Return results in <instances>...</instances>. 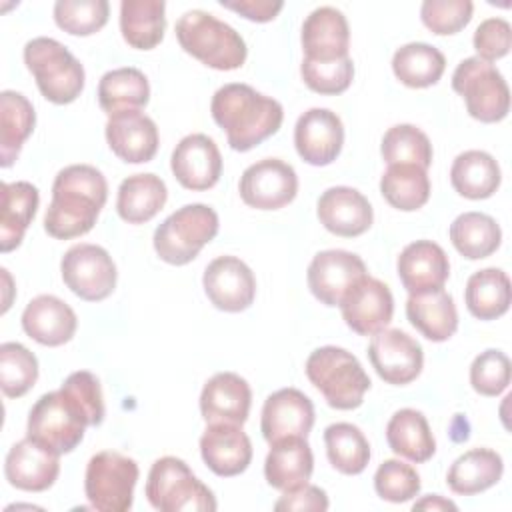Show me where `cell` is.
I'll list each match as a JSON object with an SVG mask.
<instances>
[{"mask_svg":"<svg viewBox=\"0 0 512 512\" xmlns=\"http://www.w3.org/2000/svg\"><path fill=\"white\" fill-rule=\"evenodd\" d=\"M150 100V84L144 72L132 66L108 70L98 82V104L112 116L126 110H142Z\"/></svg>","mask_w":512,"mask_h":512,"instance_id":"obj_37","label":"cell"},{"mask_svg":"<svg viewBox=\"0 0 512 512\" xmlns=\"http://www.w3.org/2000/svg\"><path fill=\"white\" fill-rule=\"evenodd\" d=\"M84 412L86 420L90 426H98L104 420L106 408H104V398H102V388L100 380L88 372V370H78L72 372L60 386Z\"/></svg>","mask_w":512,"mask_h":512,"instance_id":"obj_50","label":"cell"},{"mask_svg":"<svg viewBox=\"0 0 512 512\" xmlns=\"http://www.w3.org/2000/svg\"><path fill=\"white\" fill-rule=\"evenodd\" d=\"M504 472L502 456L490 448H472L460 454L446 474V484L452 492L472 496L500 482Z\"/></svg>","mask_w":512,"mask_h":512,"instance_id":"obj_33","label":"cell"},{"mask_svg":"<svg viewBox=\"0 0 512 512\" xmlns=\"http://www.w3.org/2000/svg\"><path fill=\"white\" fill-rule=\"evenodd\" d=\"M420 476L416 468L402 460H384L374 474V490L382 500L400 504L408 502L420 492Z\"/></svg>","mask_w":512,"mask_h":512,"instance_id":"obj_47","label":"cell"},{"mask_svg":"<svg viewBox=\"0 0 512 512\" xmlns=\"http://www.w3.org/2000/svg\"><path fill=\"white\" fill-rule=\"evenodd\" d=\"M220 220L206 204H186L154 230V250L166 264L184 266L218 234Z\"/></svg>","mask_w":512,"mask_h":512,"instance_id":"obj_7","label":"cell"},{"mask_svg":"<svg viewBox=\"0 0 512 512\" xmlns=\"http://www.w3.org/2000/svg\"><path fill=\"white\" fill-rule=\"evenodd\" d=\"M140 470L134 458L114 450H102L88 460L84 492L94 510L126 512L134 502Z\"/></svg>","mask_w":512,"mask_h":512,"instance_id":"obj_10","label":"cell"},{"mask_svg":"<svg viewBox=\"0 0 512 512\" xmlns=\"http://www.w3.org/2000/svg\"><path fill=\"white\" fill-rule=\"evenodd\" d=\"M220 6L238 12L252 22H270L284 8L280 0H220Z\"/></svg>","mask_w":512,"mask_h":512,"instance_id":"obj_53","label":"cell"},{"mask_svg":"<svg viewBox=\"0 0 512 512\" xmlns=\"http://www.w3.org/2000/svg\"><path fill=\"white\" fill-rule=\"evenodd\" d=\"M330 502H328V496L326 492L320 488V486H314V484H300V486H294L290 490H284L282 496L276 500L274 504V510H298V512H306V510H312V512H324L328 510Z\"/></svg>","mask_w":512,"mask_h":512,"instance_id":"obj_52","label":"cell"},{"mask_svg":"<svg viewBox=\"0 0 512 512\" xmlns=\"http://www.w3.org/2000/svg\"><path fill=\"white\" fill-rule=\"evenodd\" d=\"M252 404L250 384L234 372L214 374L202 388L200 414L206 424H238L248 420Z\"/></svg>","mask_w":512,"mask_h":512,"instance_id":"obj_23","label":"cell"},{"mask_svg":"<svg viewBox=\"0 0 512 512\" xmlns=\"http://www.w3.org/2000/svg\"><path fill=\"white\" fill-rule=\"evenodd\" d=\"M176 38L186 54L214 70H236L246 62L244 38L204 10H188L176 22Z\"/></svg>","mask_w":512,"mask_h":512,"instance_id":"obj_3","label":"cell"},{"mask_svg":"<svg viewBox=\"0 0 512 512\" xmlns=\"http://www.w3.org/2000/svg\"><path fill=\"white\" fill-rule=\"evenodd\" d=\"M314 426V404L298 388H282L270 394L262 406L260 430L268 444L282 438H306Z\"/></svg>","mask_w":512,"mask_h":512,"instance_id":"obj_19","label":"cell"},{"mask_svg":"<svg viewBox=\"0 0 512 512\" xmlns=\"http://www.w3.org/2000/svg\"><path fill=\"white\" fill-rule=\"evenodd\" d=\"M386 440L394 454L416 464L428 462L436 452L430 424L426 416L414 408H402L392 414L386 424Z\"/></svg>","mask_w":512,"mask_h":512,"instance_id":"obj_32","label":"cell"},{"mask_svg":"<svg viewBox=\"0 0 512 512\" xmlns=\"http://www.w3.org/2000/svg\"><path fill=\"white\" fill-rule=\"evenodd\" d=\"M240 198L256 210H278L298 194L296 170L280 158H264L250 164L240 176Z\"/></svg>","mask_w":512,"mask_h":512,"instance_id":"obj_12","label":"cell"},{"mask_svg":"<svg viewBox=\"0 0 512 512\" xmlns=\"http://www.w3.org/2000/svg\"><path fill=\"white\" fill-rule=\"evenodd\" d=\"M300 40L306 60L332 62L346 58L350 46L348 20L334 6L314 8L302 24Z\"/></svg>","mask_w":512,"mask_h":512,"instance_id":"obj_24","label":"cell"},{"mask_svg":"<svg viewBox=\"0 0 512 512\" xmlns=\"http://www.w3.org/2000/svg\"><path fill=\"white\" fill-rule=\"evenodd\" d=\"M24 332L42 346H62L70 342L78 328L76 312L58 296L40 294L22 312Z\"/></svg>","mask_w":512,"mask_h":512,"instance_id":"obj_27","label":"cell"},{"mask_svg":"<svg viewBox=\"0 0 512 512\" xmlns=\"http://www.w3.org/2000/svg\"><path fill=\"white\" fill-rule=\"evenodd\" d=\"M60 474V454L26 436L16 442L4 460V476L10 486L26 492L48 490Z\"/></svg>","mask_w":512,"mask_h":512,"instance_id":"obj_18","label":"cell"},{"mask_svg":"<svg viewBox=\"0 0 512 512\" xmlns=\"http://www.w3.org/2000/svg\"><path fill=\"white\" fill-rule=\"evenodd\" d=\"M204 464L216 476H238L252 462V442L238 424H208L200 436Z\"/></svg>","mask_w":512,"mask_h":512,"instance_id":"obj_25","label":"cell"},{"mask_svg":"<svg viewBox=\"0 0 512 512\" xmlns=\"http://www.w3.org/2000/svg\"><path fill=\"white\" fill-rule=\"evenodd\" d=\"M86 426L90 424L80 406L60 388L36 400L28 414L26 436L62 456L82 442Z\"/></svg>","mask_w":512,"mask_h":512,"instance_id":"obj_9","label":"cell"},{"mask_svg":"<svg viewBox=\"0 0 512 512\" xmlns=\"http://www.w3.org/2000/svg\"><path fill=\"white\" fill-rule=\"evenodd\" d=\"M472 42L478 58L486 62L504 58L512 46L510 22L504 18H486L478 24Z\"/></svg>","mask_w":512,"mask_h":512,"instance_id":"obj_51","label":"cell"},{"mask_svg":"<svg viewBox=\"0 0 512 512\" xmlns=\"http://www.w3.org/2000/svg\"><path fill=\"white\" fill-rule=\"evenodd\" d=\"M306 376L336 410H354L370 390V378L358 358L338 346L316 348L306 360Z\"/></svg>","mask_w":512,"mask_h":512,"instance_id":"obj_4","label":"cell"},{"mask_svg":"<svg viewBox=\"0 0 512 512\" xmlns=\"http://www.w3.org/2000/svg\"><path fill=\"white\" fill-rule=\"evenodd\" d=\"M174 178L188 190H208L222 174V156L216 142L206 134L184 136L170 158Z\"/></svg>","mask_w":512,"mask_h":512,"instance_id":"obj_20","label":"cell"},{"mask_svg":"<svg viewBox=\"0 0 512 512\" xmlns=\"http://www.w3.org/2000/svg\"><path fill=\"white\" fill-rule=\"evenodd\" d=\"M406 316L410 324L432 342H446L458 330V310L454 298L444 288L410 294Z\"/></svg>","mask_w":512,"mask_h":512,"instance_id":"obj_28","label":"cell"},{"mask_svg":"<svg viewBox=\"0 0 512 512\" xmlns=\"http://www.w3.org/2000/svg\"><path fill=\"white\" fill-rule=\"evenodd\" d=\"M414 510H432V512H440V510H458V506L446 498H442L440 494H428L422 500L414 502L412 506Z\"/></svg>","mask_w":512,"mask_h":512,"instance_id":"obj_54","label":"cell"},{"mask_svg":"<svg viewBox=\"0 0 512 512\" xmlns=\"http://www.w3.org/2000/svg\"><path fill=\"white\" fill-rule=\"evenodd\" d=\"M444 70V54L426 42L404 44L392 56V72L408 88H428L442 78Z\"/></svg>","mask_w":512,"mask_h":512,"instance_id":"obj_39","label":"cell"},{"mask_svg":"<svg viewBox=\"0 0 512 512\" xmlns=\"http://www.w3.org/2000/svg\"><path fill=\"white\" fill-rule=\"evenodd\" d=\"M344 144V124L328 108L306 110L294 126V146L298 156L312 166L332 164Z\"/></svg>","mask_w":512,"mask_h":512,"instance_id":"obj_17","label":"cell"},{"mask_svg":"<svg viewBox=\"0 0 512 512\" xmlns=\"http://www.w3.org/2000/svg\"><path fill=\"white\" fill-rule=\"evenodd\" d=\"M470 384L482 396L502 394L510 384V358L502 350H484L470 366Z\"/></svg>","mask_w":512,"mask_h":512,"instance_id":"obj_49","label":"cell"},{"mask_svg":"<svg viewBox=\"0 0 512 512\" xmlns=\"http://www.w3.org/2000/svg\"><path fill=\"white\" fill-rule=\"evenodd\" d=\"M380 152L388 166L414 164L428 170L432 164V144L414 124H396L388 128L382 136Z\"/></svg>","mask_w":512,"mask_h":512,"instance_id":"obj_43","label":"cell"},{"mask_svg":"<svg viewBox=\"0 0 512 512\" xmlns=\"http://www.w3.org/2000/svg\"><path fill=\"white\" fill-rule=\"evenodd\" d=\"M402 286L410 294L440 290L450 276V262L444 248L432 240L410 242L396 262Z\"/></svg>","mask_w":512,"mask_h":512,"instance_id":"obj_26","label":"cell"},{"mask_svg":"<svg viewBox=\"0 0 512 512\" xmlns=\"http://www.w3.org/2000/svg\"><path fill=\"white\" fill-rule=\"evenodd\" d=\"M510 278L500 268H484L474 272L464 290L468 312L478 320H496L510 308Z\"/></svg>","mask_w":512,"mask_h":512,"instance_id":"obj_38","label":"cell"},{"mask_svg":"<svg viewBox=\"0 0 512 512\" xmlns=\"http://www.w3.org/2000/svg\"><path fill=\"white\" fill-rule=\"evenodd\" d=\"M214 122L226 132L236 152H248L274 136L284 120L282 104L256 92L248 84L230 82L220 86L210 104Z\"/></svg>","mask_w":512,"mask_h":512,"instance_id":"obj_2","label":"cell"},{"mask_svg":"<svg viewBox=\"0 0 512 512\" xmlns=\"http://www.w3.org/2000/svg\"><path fill=\"white\" fill-rule=\"evenodd\" d=\"M340 310L352 332L372 336L392 322L394 296L382 280L364 276L342 298Z\"/></svg>","mask_w":512,"mask_h":512,"instance_id":"obj_16","label":"cell"},{"mask_svg":"<svg viewBox=\"0 0 512 512\" xmlns=\"http://www.w3.org/2000/svg\"><path fill=\"white\" fill-rule=\"evenodd\" d=\"M314 470L312 448L306 438H282L270 444L264 460L266 482L276 490H290L310 480Z\"/></svg>","mask_w":512,"mask_h":512,"instance_id":"obj_29","label":"cell"},{"mask_svg":"<svg viewBox=\"0 0 512 512\" xmlns=\"http://www.w3.org/2000/svg\"><path fill=\"white\" fill-rule=\"evenodd\" d=\"M316 214L328 232L342 238H356L374 222L368 198L350 186H332L324 190L318 198Z\"/></svg>","mask_w":512,"mask_h":512,"instance_id":"obj_21","label":"cell"},{"mask_svg":"<svg viewBox=\"0 0 512 512\" xmlns=\"http://www.w3.org/2000/svg\"><path fill=\"white\" fill-rule=\"evenodd\" d=\"M166 4L162 0H122L120 32L128 46L136 50L156 48L166 30Z\"/></svg>","mask_w":512,"mask_h":512,"instance_id":"obj_35","label":"cell"},{"mask_svg":"<svg viewBox=\"0 0 512 512\" xmlns=\"http://www.w3.org/2000/svg\"><path fill=\"white\" fill-rule=\"evenodd\" d=\"M202 286L208 300L224 312H242L256 296V278L250 266L236 256L214 258L204 270Z\"/></svg>","mask_w":512,"mask_h":512,"instance_id":"obj_15","label":"cell"},{"mask_svg":"<svg viewBox=\"0 0 512 512\" xmlns=\"http://www.w3.org/2000/svg\"><path fill=\"white\" fill-rule=\"evenodd\" d=\"M452 88L466 102L468 114L484 124L500 122L510 110V90L502 72L478 56L462 60L452 74Z\"/></svg>","mask_w":512,"mask_h":512,"instance_id":"obj_8","label":"cell"},{"mask_svg":"<svg viewBox=\"0 0 512 512\" xmlns=\"http://www.w3.org/2000/svg\"><path fill=\"white\" fill-rule=\"evenodd\" d=\"M110 4L106 0H58L54 4V22L72 36H90L108 22Z\"/></svg>","mask_w":512,"mask_h":512,"instance_id":"obj_45","label":"cell"},{"mask_svg":"<svg viewBox=\"0 0 512 512\" xmlns=\"http://www.w3.org/2000/svg\"><path fill=\"white\" fill-rule=\"evenodd\" d=\"M108 198L104 174L90 164L62 168L52 184V200L44 214V230L56 240L88 234Z\"/></svg>","mask_w":512,"mask_h":512,"instance_id":"obj_1","label":"cell"},{"mask_svg":"<svg viewBox=\"0 0 512 512\" xmlns=\"http://www.w3.org/2000/svg\"><path fill=\"white\" fill-rule=\"evenodd\" d=\"M380 194L392 208L414 212L430 198V178L420 166L394 164L380 178Z\"/></svg>","mask_w":512,"mask_h":512,"instance_id":"obj_41","label":"cell"},{"mask_svg":"<svg viewBox=\"0 0 512 512\" xmlns=\"http://www.w3.org/2000/svg\"><path fill=\"white\" fill-rule=\"evenodd\" d=\"M60 274L72 294L86 302L106 300L116 288V264L108 250L98 244H76L66 250Z\"/></svg>","mask_w":512,"mask_h":512,"instance_id":"obj_11","label":"cell"},{"mask_svg":"<svg viewBox=\"0 0 512 512\" xmlns=\"http://www.w3.org/2000/svg\"><path fill=\"white\" fill-rule=\"evenodd\" d=\"M166 198L168 188L160 176L152 172L132 174L118 186L116 212L128 224H144L162 210Z\"/></svg>","mask_w":512,"mask_h":512,"instance_id":"obj_31","label":"cell"},{"mask_svg":"<svg viewBox=\"0 0 512 512\" xmlns=\"http://www.w3.org/2000/svg\"><path fill=\"white\" fill-rule=\"evenodd\" d=\"M450 242L464 258L480 260L498 250L502 230L496 220L484 212H464L450 224Z\"/></svg>","mask_w":512,"mask_h":512,"instance_id":"obj_40","label":"cell"},{"mask_svg":"<svg viewBox=\"0 0 512 512\" xmlns=\"http://www.w3.org/2000/svg\"><path fill=\"white\" fill-rule=\"evenodd\" d=\"M300 76L312 92L336 96L350 88L354 78V62L350 56L332 62H314L304 58L300 64Z\"/></svg>","mask_w":512,"mask_h":512,"instance_id":"obj_46","label":"cell"},{"mask_svg":"<svg viewBox=\"0 0 512 512\" xmlns=\"http://www.w3.org/2000/svg\"><path fill=\"white\" fill-rule=\"evenodd\" d=\"M38 380V360L20 342L0 346V386L6 398L24 396Z\"/></svg>","mask_w":512,"mask_h":512,"instance_id":"obj_44","label":"cell"},{"mask_svg":"<svg viewBox=\"0 0 512 512\" xmlns=\"http://www.w3.org/2000/svg\"><path fill=\"white\" fill-rule=\"evenodd\" d=\"M472 12L470 0H424L420 6L422 24L438 36L460 32L472 20Z\"/></svg>","mask_w":512,"mask_h":512,"instance_id":"obj_48","label":"cell"},{"mask_svg":"<svg viewBox=\"0 0 512 512\" xmlns=\"http://www.w3.org/2000/svg\"><path fill=\"white\" fill-rule=\"evenodd\" d=\"M326 456L330 464L346 474L356 476L366 470L370 462V444L364 432L350 422H336L324 430Z\"/></svg>","mask_w":512,"mask_h":512,"instance_id":"obj_42","label":"cell"},{"mask_svg":"<svg viewBox=\"0 0 512 512\" xmlns=\"http://www.w3.org/2000/svg\"><path fill=\"white\" fill-rule=\"evenodd\" d=\"M36 114L32 102L14 90L0 94V164L8 168L18 158L24 142L32 134Z\"/></svg>","mask_w":512,"mask_h":512,"instance_id":"obj_36","label":"cell"},{"mask_svg":"<svg viewBox=\"0 0 512 512\" xmlns=\"http://www.w3.org/2000/svg\"><path fill=\"white\" fill-rule=\"evenodd\" d=\"M106 142L110 150L128 164L150 162L158 152L156 122L140 110H126L108 116Z\"/></svg>","mask_w":512,"mask_h":512,"instance_id":"obj_22","label":"cell"},{"mask_svg":"<svg viewBox=\"0 0 512 512\" xmlns=\"http://www.w3.org/2000/svg\"><path fill=\"white\" fill-rule=\"evenodd\" d=\"M368 276L364 260L348 250L318 252L306 272L308 288L326 306H340L348 290Z\"/></svg>","mask_w":512,"mask_h":512,"instance_id":"obj_14","label":"cell"},{"mask_svg":"<svg viewBox=\"0 0 512 512\" xmlns=\"http://www.w3.org/2000/svg\"><path fill=\"white\" fill-rule=\"evenodd\" d=\"M146 498L160 512H212L218 506L212 490L176 456H162L152 464Z\"/></svg>","mask_w":512,"mask_h":512,"instance_id":"obj_6","label":"cell"},{"mask_svg":"<svg viewBox=\"0 0 512 512\" xmlns=\"http://www.w3.org/2000/svg\"><path fill=\"white\" fill-rule=\"evenodd\" d=\"M24 64L40 94L52 104H70L84 90V66L58 40L38 36L24 46Z\"/></svg>","mask_w":512,"mask_h":512,"instance_id":"obj_5","label":"cell"},{"mask_svg":"<svg viewBox=\"0 0 512 512\" xmlns=\"http://www.w3.org/2000/svg\"><path fill=\"white\" fill-rule=\"evenodd\" d=\"M450 182L460 196L468 200H484L498 190L502 172L492 154L484 150H466L454 158Z\"/></svg>","mask_w":512,"mask_h":512,"instance_id":"obj_34","label":"cell"},{"mask_svg":"<svg viewBox=\"0 0 512 512\" xmlns=\"http://www.w3.org/2000/svg\"><path fill=\"white\" fill-rule=\"evenodd\" d=\"M2 208H0V250L10 252L18 248L30 222L36 216L40 194L30 182H2Z\"/></svg>","mask_w":512,"mask_h":512,"instance_id":"obj_30","label":"cell"},{"mask_svg":"<svg viewBox=\"0 0 512 512\" xmlns=\"http://www.w3.org/2000/svg\"><path fill=\"white\" fill-rule=\"evenodd\" d=\"M368 358L376 374L394 386L410 384L424 366L422 346L400 328H382L372 334Z\"/></svg>","mask_w":512,"mask_h":512,"instance_id":"obj_13","label":"cell"}]
</instances>
